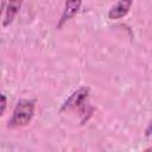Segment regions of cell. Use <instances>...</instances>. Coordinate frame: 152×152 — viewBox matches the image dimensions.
Here are the masks:
<instances>
[{"mask_svg": "<svg viewBox=\"0 0 152 152\" xmlns=\"http://www.w3.org/2000/svg\"><path fill=\"white\" fill-rule=\"evenodd\" d=\"M24 0H7V5L5 7V15L2 20V26L7 27L10 24H12L13 19L18 14Z\"/></svg>", "mask_w": 152, "mask_h": 152, "instance_id": "5", "label": "cell"}, {"mask_svg": "<svg viewBox=\"0 0 152 152\" xmlns=\"http://www.w3.org/2000/svg\"><path fill=\"white\" fill-rule=\"evenodd\" d=\"M145 135H146V137L152 135V120L150 121V124L147 125V127H146V129H145Z\"/></svg>", "mask_w": 152, "mask_h": 152, "instance_id": "7", "label": "cell"}, {"mask_svg": "<svg viewBox=\"0 0 152 152\" xmlns=\"http://www.w3.org/2000/svg\"><path fill=\"white\" fill-rule=\"evenodd\" d=\"M6 104H7L6 96H5V94H1V112H0V114H1V115H4V113H5Z\"/></svg>", "mask_w": 152, "mask_h": 152, "instance_id": "6", "label": "cell"}, {"mask_svg": "<svg viewBox=\"0 0 152 152\" xmlns=\"http://www.w3.org/2000/svg\"><path fill=\"white\" fill-rule=\"evenodd\" d=\"M34 108H36V102L33 100H26V99L19 100L13 109L11 119L8 120L7 127L18 128L28 125L34 115Z\"/></svg>", "mask_w": 152, "mask_h": 152, "instance_id": "1", "label": "cell"}, {"mask_svg": "<svg viewBox=\"0 0 152 152\" xmlns=\"http://www.w3.org/2000/svg\"><path fill=\"white\" fill-rule=\"evenodd\" d=\"M146 151H152V147H148V148H146Z\"/></svg>", "mask_w": 152, "mask_h": 152, "instance_id": "8", "label": "cell"}, {"mask_svg": "<svg viewBox=\"0 0 152 152\" xmlns=\"http://www.w3.org/2000/svg\"><path fill=\"white\" fill-rule=\"evenodd\" d=\"M81 4H82V0H65L64 10L57 24V28H61L66 21H69L77 14V12L81 8Z\"/></svg>", "mask_w": 152, "mask_h": 152, "instance_id": "3", "label": "cell"}, {"mask_svg": "<svg viewBox=\"0 0 152 152\" xmlns=\"http://www.w3.org/2000/svg\"><path fill=\"white\" fill-rule=\"evenodd\" d=\"M89 91H90V89L88 87H81L77 90H75L64 101V103L61 107V112H66V110H70V109L83 106V102L87 100V97L89 95Z\"/></svg>", "mask_w": 152, "mask_h": 152, "instance_id": "2", "label": "cell"}, {"mask_svg": "<svg viewBox=\"0 0 152 152\" xmlns=\"http://www.w3.org/2000/svg\"><path fill=\"white\" fill-rule=\"evenodd\" d=\"M133 4V0H119L114 6L108 11V18L112 20L124 18L128 12Z\"/></svg>", "mask_w": 152, "mask_h": 152, "instance_id": "4", "label": "cell"}]
</instances>
